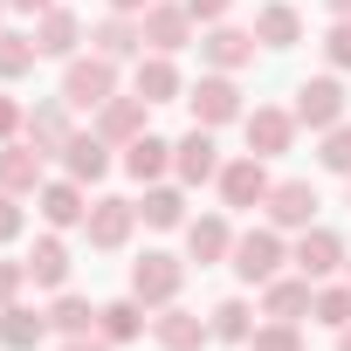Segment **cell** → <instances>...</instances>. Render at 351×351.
<instances>
[{
	"label": "cell",
	"mask_w": 351,
	"mask_h": 351,
	"mask_svg": "<svg viewBox=\"0 0 351 351\" xmlns=\"http://www.w3.org/2000/svg\"><path fill=\"white\" fill-rule=\"evenodd\" d=\"M186 21H193L186 8H158V0H152V8H145V42L165 49V56H172V49H186Z\"/></svg>",
	"instance_id": "cell-15"
},
{
	"label": "cell",
	"mask_w": 351,
	"mask_h": 351,
	"mask_svg": "<svg viewBox=\"0 0 351 351\" xmlns=\"http://www.w3.org/2000/svg\"><path fill=\"white\" fill-rule=\"evenodd\" d=\"M138 97H145V104H172V97H180V69H172L165 56L138 62Z\"/></svg>",
	"instance_id": "cell-24"
},
{
	"label": "cell",
	"mask_w": 351,
	"mask_h": 351,
	"mask_svg": "<svg viewBox=\"0 0 351 351\" xmlns=\"http://www.w3.org/2000/svg\"><path fill=\"white\" fill-rule=\"evenodd\" d=\"M138 214H145L152 228H180V214H186V200H180V193H172V186H152Z\"/></svg>",
	"instance_id": "cell-31"
},
{
	"label": "cell",
	"mask_w": 351,
	"mask_h": 351,
	"mask_svg": "<svg viewBox=\"0 0 351 351\" xmlns=\"http://www.w3.org/2000/svg\"><path fill=\"white\" fill-rule=\"evenodd\" d=\"M289 131H296V117H289V110H255V117H248V145H255V158L289 152Z\"/></svg>",
	"instance_id": "cell-13"
},
{
	"label": "cell",
	"mask_w": 351,
	"mask_h": 351,
	"mask_svg": "<svg viewBox=\"0 0 351 351\" xmlns=\"http://www.w3.org/2000/svg\"><path fill=\"white\" fill-rule=\"evenodd\" d=\"M276 269H282V241L269 228H255V234L234 241V276L241 282H276Z\"/></svg>",
	"instance_id": "cell-2"
},
{
	"label": "cell",
	"mask_w": 351,
	"mask_h": 351,
	"mask_svg": "<svg viewBox=\"0 0 351 351\" xmlns=\"http://www.w3.org/2000/svg\"><path fill=\"white\" fill-rule=\"evenodd\" d=\"M0 8H8V0H0Z\"/></svg>",
	"instance_id": "cell-47"
},
{
	"label": "cell",
	"mask_w": 351,
	"mask_h": 351,
	"mask_svg": "<svg viewBox=\"0 0 351 351\" xmlns=\"http://www.w3.org/2000/svg\"><path fill=\"white\" fill-rule=\"evenodd\" d=\"M42 221H49V228H76V221H90V207H83V186H76V180H56V186H42Z\"/></svg>",
	"instance_id": "cell-14"
},
{
	"label": "cell",
	"mask_w": 351,
	"mask_h": 351,
	"mask_svg": "<svg viewBox=\"0 0 351 351\" xmlns=\"http://www.w3.org/2000/svg\"><path fill=\"white\" fill-rule=\"evenodd\" d=\"M296 35H303L296 8H262V14H255V42H269V49H289Z\"/></svg>",
	"instance_id": "cell-26"
},
{
	"label": "cell",
	"mask_w": 351,
	"mask_h": 351,
	"mask_svg": "<svg viewBox=\"0 0 351 351\" xmlns=\"http://www.w3.org/2000/svg\"><path fill=\"white\" fill-rule=\"evenodd\" d=\"M14 131H21V104H14V97H0V138H14Z\"/></svg>",
	"instance_id": "cell-40"
},
{
	"label": "cell",
	"mask_w": 351,
	"mask_h": 351,
	"mask_svg": "<svg viewBox=\"0 0 351 351\" xmlns=\"http://www.w3.org/2000/svg\"><path fill=\"white\" fill-rule=\"evenodd\" d=\"M337 351H351V324H344V330H337Z\"/></svg>",
	"instance_id": "cell-46"
},
{
	"label": "cell",
	"mask_w": 351,
	"mask_h": 351,
	"mask_svg": "<svg viewBox=\"0 0 351 351\" xmlns=\"http://www.w3.org/2000/svg\"><path fill=\"white\" fill-rule=\"evenodd\" d=\"M337 262H344L337 234H324V228H303V241H296V269H303V276H330Z\"/></svg>",
	"instance_id": "cell-19"
},
{
	"label": "cell",
	"mask_w": 351,
	"mask_h": 351,
	"mask_svg": "<svg viewBox=\"0 0 351 351\" xmlns=\"http://www.w3.org/2000/svg\"><path fill=\"white\" fill-rule=\"evenodd\" d=\"M62 351H110V344H104V337H90V330H83V337H69V344H62Z\"/></svg>",
	"instance_id": "cell-42"
},
{
	"label": "cell",
	"mask_w": 351,
	"mask_h": 351,
	"mask_svg": "<svg viewBox=\"0 0 351 351\" xmlns=\"http://www.w3.org/2000/svg\"><path fill=\"white\" fill-rule=\"evenodd\" d=\"M35 56H42V49H35L28 35H0V76H28Z\"/></svg>",
	"instance_id": "cell-32"
},
{
	"label": "cell",
	"mask_w": 351,
	"mask_h": 351,
	"mask_svg": "<svg viewBox=\"0 0 351 351\" xmlns=\"http://www.w3.org/2000/svg\"><path fill=\"white\" fill-rule=\"evenodd\" d=\"M28 145H35V152H62V145H69V117H62V104H42V110L28 117Z\"/></svg>",
	"instance_id": "cell-25"
},
{
	"label": "cell",
	"mask_w": 351,
	"mask_h": 351,
	"mask_svg": "<svg viewBox=\"0 0 351 351\" xmlns=\"http://www.w3.org/2000/svg\"><path fill=\"white\" fill-rule=\"evenodd\" d=\"M110 83H117L110 56L69 62V69H62V104H69V110H104V104H110Z\"/></svg>",
	"instance_id": "cell-1"
},
{
	"label": "cell",
	"mask_w": 351,
	"mask_h": 351,
	"mask_svg": "<svg viewBox=\"0 0 351 351\" xmlns=\"http://www.w3.org/2000/svg\"><path fill=\"white\" fill-rule=\"evenodd\" d=\"M0 186L8 193H35L42 186V152L35 145H8L0 152Z\"/></svg>",
	"instance_id": "cell-11"
},
{
	"label": "cell",
	"mask_w": 351,
	"mask_h": 351,
	"mask_svg": "<svg viewBox=\"0 0 351 351\" xmlns=\"http://www.w3.org/2000/svg\"><path fill=\"white\" fill-rule=\"evenodd\" d=\"M221 200H228V207H262V200H269V172H262V158H234V165L221 172Z\"/></svg>",
	"instance_id": "cell-7"
},
{
	"label": "cell",
	"mask_w": 351,
	"mask_h": 351,
	"mask_svg": "<svg viewBox=\"0 0 351 351\" xmlns=\"http://www.w3.org/2000/svg\"><path fill=\"white\" fill-rule=\"evenodd\" d=\"M255 351H303V337H296V324H269V330H255Z\"/></svg>",
	"instance_id": "cell-36"
},
{
	"label": "cell",
	"mask_w": 351,
	"mask_h": 351,
	"mask_svg": "<svg viewBox=\"0 0 351 351\" xmlns=\"http://www.w3.org/2000/svg\"><path fill=\"white\" fill-rule=\"evenodd\" d=\"M165 165H172V145H165V138H152V131H138V138L124 145V172H131V180H158Z\"/></svg>",
	"instance_id": "cell-17"
},
{
	"label": "cell",
	"mask_w": 351,
	"mask_h": 351,
	"mask_svg": "<svg viewBox=\"0 0 351 351\" xmlns=\"http://www.w3.org/2000/svg\"><path fill=\"white\" fill-rule=\"evenodd\" d=\"M180 262H172V255H145L138 269H131V296L138 303H172V296H180Z\"/></svg>",
	"instance_id": "cell-3"
},
{
	"label": "cell",
	"mask_w": 351,
	"mask_h": 351,
	"mask_svg": "<svg viewBox=\"0 0 351 351\" xmlns=\"http://www.w3.org/2000/svg\"><path fill=\"white\" fill-rule=\"evenodd\" d=\"M296 117H303V124H317V131H324V124H337V117H344V83H337V76L303 83V90H296Z\"/></svg>",
	"instance_id": "cell-4"
},
{
	"label": "cell",
	"mask_w": 351,
	"mask_h": 351,
	"mask_svg": "<svg viewBox=\"0 0 351 351\" xmlns=\"http://www.w3.org/2000/svg\"><path fill=\"white\" fill-rule=\"evenodd\" d=\"M110 8H117V14H138V8H152V0H110Z\"/></svg>",
	"instance_id": "cell-44"
},
{
	"label": "cell",
	"mask_w": 351,
	"mask_h": 351,
	"mask_svg": "<svg viewBox=\"0 0 351 351\" xmlns=\"http://www.w3.org/2000/svg\"><path fill=\"white\" fill-rule=\"evenodd\" d=\"M200 56H207L214 69H241V62H255V35H241V28H214V35L200 42Z\"/></svg>",
	"instance_id": "cell-18"
},
{
	"label": "cell",
	"mask_w": 351,
	"mask_h": 351,
	"mask_svg": "<svg viewBox=\"0 0 351 351\" xmlns=\"http://www.w3.org/2000/svg\"><path fill=\"white\" fill-rule=\"evenodd\" d=\"M186 248H193V262L207 269V262H221V255L234 248V234H228V221H221V214H207V221H193V228H186Z\"/></svg>",
	"instance_id": "cell-21"
},
{
	"label": "cell",
	"mask_w": 351,
	"mask_h": 351,
	"mask_svg": "<svg viewBox=\"0 0 351 351\" xmlns=\"http://www.w3.org/2000/svg\"><path fill=\"white\" fill-rule=\"evenodd\" d=\"M62 158H69V180H104V172H110L104 138H69V145H62Z\"/></svg>",
	"instance_id": "cell-23"
},
{
	"label": "cell",
	"mask_w": 351,
	"mask_h": 351,
	"mask_svg": "<svg viewBox=\"0 0 351 351\" xmlns=\"http://www.w3.org/2000/svg\"><path fill=\"white\" fill-rule=\"evenodd\" d=\"M310 303H317V296H310V276H303V282H269V317L296 324V317H303Z\"/></svg>",
	"instance_id": "cell-28"
},
{
	"label": "cell",
	"mask_w": 351,
	"mask_h": 351,
	"mask_svg": "<svg viewBox=\"0 0 351 351\" xmlns=\"http://www.w3.org/2000/svg\"><path fill=\"white\" fill-rule=\"evenodd\" d=\"M8 8H21V14H49V0H8Z\"/></svg>",
	"instance_id": "cell-43"
},
{
	"label": "cell",
	"mask_w": 351,
	"mask_h": 351,
	"mask_svg": "<svg viewBox=\"0 0 351 351\" xmlns=\"http://www.w3.org/2000/svg\"><path fill=\"white\" fill-rule=\"evenodd\" d=\"M310 310H317V324H330V330H344V324H351V289H324V296H317Z\"/></svg>",
	"instance_id": "cell-33"
},
{
	"label": "cell",
	"mask_w": 351,
	"mask_h": 351,
	"mask_svg": "<svg viewBox=\"0 0 351 351\" xmlns=\"http://www.w3.org/2000/svg\"><path fill=\"white\" fill-rule=\"evenodd\" d=\"M310 214H317V186H310V180L269 186V221H276V228H310Z\"/></svg>",
	"instance_id": "cell-5"
},
{
	"label": "cell",
	"mask_w": 351,
	"mask_h": 351,
	"mask_svg": "<svg viewBox=\"0 0 351 351\" xmlns=\"http://www.w3.org/2000/svg\"><path fill=\"white\" fill-rule=\"evenodd\" d=\"M49 324H56L62 337H83V330H97V324H104V310H90L83 296H62V303L49 310Z\"/></svg>",
	"instance_id": "cell-29"
},
{
	"label": "cell",
	"mask_w": 351,
	"mask_h": 351,
	"mask_svg": "<svg viewBox=\"0 0 351 351\" xmlns=\"http://www.w3.org/2000/svg\"><path fill=\"white\" fill-rule=\"evenodd\" d=\"M152 337H158L165 351H200V344L214 337V324H207V317H193V310H165V317L152 324Z\"/></svg>",
	"instance_id": "cell-10"
},
{
	"label": "cell",
	"mask_w": 351,
	"mask_h": 351,
	"mask_svg": "<svg viewBox=\"0 0 351 351\" xmlns=\"http://www.w3.org/2000/svg\"><path fill=\"white\" fill-rule=\"evenodd\" d=\"M214 337L241 344V337H248V303H221V310H214Z\"/></svg>",
	"instance_id": "cell-34"
},
{
	"label": "cell",
	"mask_w": 351,
	"mask_h": 351,
	"mask_svg": "<svg viewBox=\"0 0 351 351\" xmlns=\"http://www.w3.org/2000/svg\"><path fill=\"white\" fill-rule=\"evenodd\" d=\"M324 56H330L337 69H351V21H337V28H330V42H324Z\"/></svg>",
	"instance_id": "cell-38"
},
{
	"label": "cell",
	"mask_w": 351,
	"mask_h": 351,
	"mask_svg": "<svg viewBox=\"0 0 351 351\" xmlns=\"http://www.w3.org/2000/svg\"><path fill=\"white\" fill-rule=\"evenodd\" d=\"M330 14H337V21H351V0H330Z\"/></svg>",
	"instance_id": "cell-45"
},
{
	"label": "cell",
	"mask_w": 351,
	"mask_h": 351,
	"mask_svg": "<svg viewBox=\"0 0 351 351\" xmlns=\"http://www.w3.org/2000/svg\"><path fill=\"white\" fill-rule=\"evenodd\" d=\"M234 117H241V90L228 76H207L193 90V124H234Z\"/></svg>",
	"instance_id": "cell-8"
},
{
	"label": "cell",
	"mask_w": 351,
	"mask_h": 351,
	"mask_svg": "<svg viewBox=\"0 0 351 351\" xmlns=\"http://www.w3.org/2000/svg\"><path fill=\"white\" fill-rule=\"evenodd\" d=\"M21 282H28V262H0V310L21 296Z\"/></svg>",
	"instance_id": "cell-37"
},
{
	"label": "cell",
	"mask_w": 351,
	"mask_h": 351,
	"mask_svg": "<svg viewBox=\"0 0 351 351\" xmlns=\"http://www.w3.org/2000/svg\"><path fill=\"white\" fill-rule=\"evenodd\" d=\"M228 8H234V0H186V14H193V21H221Z\"/></svg>",
	"instance_id": "cell-39"
},
{
	"label": "cell",
	"mask_w": 351,
	"mask_h": 351,
	"mask_svg": "<svg viewBox=\"0 0 351 351\" xmlns=\"http://www.w3.org/2000/svg\"><path fill=\"white\" fill-rule=\"evenodd\" d=\"M131 221H138L131 200H97L90 221H83V228H90V248H124V241H131Z\"/></svg>",
	"instance_id": "cell-6"
},
{
	"label": "cell",
	"mask_w": 351,
	"mask_h": 351,
	"mask_svg": "<svg viewBox=\"0 0 351 351\" xmlns=\"http://www.w3.org/2000/svg\"><path fill=\"white\" fill-rule=\"evenodd\" d=\"M28 282L62 289V282H69V248H62V241H35V255H28Z\"/></svg>",
	"instance_id": "cell-22"
},
{
	"label": "cell",
	"mask_w": 351,
	"mask_h": 351,
	"mask_svg": "<svg viewBox=\"0 0 351 351\" xmlns=\"http://www.w3.org/2000/svg\"><path fill=\"white\" fill-rule=\"evenodd\" d=\"M172 165H180V180H214V172H221V158H214V138H207V124H193L180 145H172Z\"/></svg>",
	"instance_id": "cell-9"
},
{
	"label": "cell",
	"mask_w": 351,
	"mask_h": 351,
	"mask_svg": "<svg viewBox=\"0 0 351 351\" xmlns=\"http://www.w3.org/2000/svg\"><path fill=\"white\" fill-rule=\"evenodd\" d=\"M138 42H145V28H131L124 14H110V21L97 28V56H110V62H124V56H131Z\"/></svg>",
	"instance_id": "cell-27"
},
{
	"label": "cell",
	"mask_w": 351,
	"mask_h": 351,
	"mask_svg": "<svg viewBox=\"0 0 351 351\" xmlns=\"http://www.w3.org/2000/svg\"><path fill=\"white\" fill-rule=\"evenodd\" d=\"M42 330H49V317H42V310H21V303L0 310V344H8V351H35V344H42Z\"/></svg>",
	"instance_id": "cell-16"
},
{
	"label": "cell",
	"mask_w": 351,
	"mask_h": 351,
	"mask_svg": "<svg viewBox=\"0 0 351 351\" xmlns=\"http://www.w3.org/2000/svg\"><path fill=\"white\" fill-rule=\"evenodd\" d=\"M76 42H83V21H76L69 8H49L42 28H35V49H42V56H76Z\"/></svg>",
	"instance_id": "cell-12"
},
{
	"label": "cell",
	"mask_w": 351,
	"mask_h": 351,
	"mask_svg": "<svg viewBox=\"0 0 351 351\" xmlns=\"http://www.w3.org/2000/svg\"><path fill=\"white\" fill-rule=\"evenodd\" d=\"M324 165H330V172H351V124H330V138H324Z\"/></svg>",
	"instance_id": "cell-35"
},
{
	"label": "cell",
	"mask_w": 351,
	"mask_h": 351,
	"mask_svg": "<svg viewBox=\"0 0 351 351\" xmlns=\"http://www.w3.org/2000/svg\"><path fill=\"white\" fill-rule=\"evenodd\" d=\"M97 131L131 145V138L145 131V97H110V104H104V117H97Z\"/></svg>",
	"instance_id": "cell-20"
},
{
	"label": "cell",
	"mask_w": 351,
	"mask_h": 351,
	"mask_svg": "<svg viewBox=\"0 0 351 351\" xmlns=\"http://www.w3.org/2000/svg\"><path fill=\"white\" fill-rule=\"evenodd\" d=\"M14 234H21V207H14V200H0V241H14Z\"/></svg>",
	"instance_id": "cell-41"
},
{
	"label": "cell",
	"mask_w": 351,
	"mask_h": 351,
	"mask_svg": "<svg viewBox=\"0 0 351 351\" xmlns=\"http://www.w3.org/2000/svg\"><path fill=\"white\" fill-rule=\"evenodd\" d=\"M138 330H145V317H138V296H124V303H110V310H104V337H110V344H131Z\"/></svg>",
	"instance_id": "cell-30"
}]
</instances>
